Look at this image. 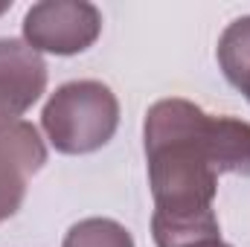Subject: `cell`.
Segmentation results:
<instances>
[{
	"mask_svg": "<svg viewBox=\"0 0 250 247\" xmlns=\"http://www.w3.org/2000/svg\"><path fill=\"white\" fill-rule=\"evenodd\" d=\"M47 90V62L26 41L0 38V120H21Z\"/></svg>",
	"mask_w": 250,
	"mask_h": 247,
	"instance_id": "cell-5",
	"label": "cell"
},
{
	"mask_svg": "<svg viewBox=\"0 0 250 247\" xmlns=\"http://www.w3.org/2000/svg\"><path fill=\"white\" fill-rule=\"evenodd\" d=\"M143 145L154 198V245L192 247L221 239L212 209L218 175L250 178V123L209 117L195 102L172 96L146 111Z\"/></svg>",
	"mask_w": 250,
	"mask_h": 247,
	"instance_id": "cell-1",
	"label": "cell"
},
{
	"mask_svg": "<svg viewBox=\"0 0 250 247\" xmlns=\"http://www.w3.org/2000/svg\"><path fill=\"white\" fill-rule=\"evenodd\" d=\"M9 6H12V3H0V12H6V9H9Z\"/></svg>",
	"mask_w": 250,
	"mask_h": 247,
	"instance_id": "cell-10",
	"label": "cell"
},
{
	"mask_svg": "<svg viewBox=\"0 0 250 247\" xmlns=\"http://www.w3.org/2000/svg\"><path fill=\"white\" fill-rule=\"evenodd\" d=\"M236 90H239V93H245V99L250 102V70L239 79V82H236Z\"/></svg>",
	"mask_w": 250,
	"mask_h": 247,
	"instance_id": "cell-8",
	"label": "cell"
},
{
	"mask_svg": "<svg viewBox=\"0 0 250 247\" xmlns=\"http://www.w3.org/2000/svg\"><path fill=\"white\" fill-rule=\"evenodd\" d=\"M218 67L224 79L236 87V82L250 70V15L236 18L218 38Z\"/></svg>",
	"mask_w": 250,
	"mask_h": 247,
	"instance_id": "cell-6",
	"label": "cell"
},
{
	"mask_svg": "<svg viewBox=\"0 0 250 247\" xmlns=\"http://www.w3.org/2000/svg\"><path fill=\"white\" fill-rule=\"evenodd\" d=\"M102 35V12L87 0H41L23 15V41L35 53L79 56Z\"/></svg>",
	"mask_w": 250,
	"mask_h": 247,
	"instance_id": "cell-3",
	"label": "cell"
},
{
	"mask_svg": "<svg viewBox=\"0 0 250 247\" xmlns=\"http://www.w3.org/2000/svg\"><path fill=\"white\" fill-rule=\"evenodd\" d=\"M62 247H134V239L114 218H82L67 230Z\"/></svg>",
	"mask_w": 250,
	"mask_h": 247,
	"instance_id": "cell-7",
	"label": "cell"
},
{
	"mask_svg": "<svg viewBox=\"0 0 250 247\" xmlns=\"http://www.w3.org/2000/svg\"><path fill=\"white\" fill-rule=\"evenodd\" d=\"M192 247H230V245H224L221 239H209V242H201V245H192Z\"/></svg>",
	"mask_w": 250,
	"mask_h": 247,
	"instance_id": "cell-9",
	"label": "cell"
},
{
	"mask_svg": "<svg viewBox=\"0 0 250 247\" xmlns=\"http://www.w3.org/2000/svg\"><path fill=\"white\" fill-rule=\"evenodd\" d=\"M44 163L47 145L35 125L26 120H0V224L21 209L29 181Z\"/></svg>",
	"mask_w": 250,
	"mask_h": 247,
	"instance_id": "cell-4",
	"label": "cell"
},
{
	"mask_svg": "<svg viewBox=\"0 0 250 247\" xmlns=\"http://www.w3.org/2000/svg\"><path fill=\"white\" fill-rule=\"evenodd\" d=\"M41 128L59 154H93L120 128V99L96 79L67 82L47 99Z\"/></svg>",
	"mask_w": 250,
	"mask_h": 247,
	"instance_id": "cell-2",
	"label": "cell"
}]
</instances>
